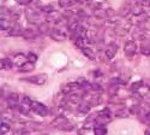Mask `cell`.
Instances as JSON below:
<instances>
[{
  "label": "cell",
  "instance_id": "6da1fadb",
  "mask_svg": "<svg viewBox=\"0 0 150 135\" xmlns=\"http://www.w3.org/2000/svg\"><path fill=\"white\" fill-rule=\"evenodd\" d=\"M30 107H31V110L34 112H36L37 115H40V116H46L47 114H48V109H47V106H45L43 104H41V103H39V101H31V104H30Z\"/></svg>",
  "mask_w": 150,
  "mask_h": 135
},
{
  "label": "cell",
  "instance_id": "7a4b0ae2",
  "mask_svg": "<svg viewBox=\"0 0 150 135\" xmlns=\"http://www.w3.org/2000/svg\"><path fill=\"white\" fill-rule=\"evenodd\" d=\"M27 81H29V82H31V83H36V84H39V86H41V84H45L46 83V81H47V75H36V76H33V77H30V79H25Z\"/></svg>",
  "mask_w": 150,
  "mask_h": 135
},
{
  "label": "cell",
  "instance_id": "3957f363",
  "mask_svg": "<svg viewBox=\"0 0 150 135\" xmlns=\"http://www.w3.org/2000/svg\"><path fill=\"white\" fill-rule=\"evenodd\" d=\"M137 51V46L133 41H129L126 45H125V53H126L127 57H132Z\"/></svg>",
  "mask_w": 150,
  "mask_h": 135
},
{
  "label": "cell",
  "instance_id": "277c9868",
  "mask_svg": "<svg viewBox=\"0 0 150 135\" xmlns=\"http://www.w3.org/2000/svg\"><path fill=\"white\" fill-rule=\"evenodd\" d=\"M117 51H118V45H117V44H110V45H108L107 50H106V56H107V58H108V59H112V58L115 56Z\"/></svg>",
  "mask_w": 150,
  "mask_h": 135
},
{
  "label": "cell",
  "instance_id": "5b68a950",
  "mask_svg": "<svg viewBox=\"0 0 150 135\" xmlns=\"http://www.w3.org/2000/svg\"><path fill=\"white\" fill-rule=\"evenodd\" d=\"M34 69V63L33 62H25V63H23L21 66H19V71L21 72H30L31 70Z\"/></svg>",
  "mask_w": 150,
  "mask_h": 135
},
{
  "label": "cell",
  "instance_id": "8992f818",
  "mask_svg": "<svg viewBox=\"0 0 150 135\" xmlns=\"http://www.w3.org/2000/svg\"><path fill=\"white\" fill-rule=\"evenodd\" d=\"M0 27H1V30H8V29L13 28L15 24L12 23L10 19H1V22H0Z\"/></svg>",
  "mask_w": 150,
  "mask_h": 135
},
{
  "label": "cell",
  "instance_id": "52a82bcc",
  "mask_svg": "<svg viewBox=\"0 0 150 135\" xmlns=\"http://www.w3.org/2000/svg\"><path fill=\"white\" fill-rule=\"evenodd\" d=\"M81 88V83L78 82H72L66 84V88H64V92H73V91H77Z\"/></svg>",
  "mask_w": 150,
  "mask_h": 135
},
{
  "label": "cell",
  "instance_id": "ba28073f",
  "mask_svg": "<svg viewBox=\"0 0 150 135\" xmlns=\"http://www.w3.org/2000/svg\"><path fill=\"white\" fill-rule=\"evenodd\" d=\"M18 101H19V98L17 94H11L8 98H7V103L10 106H17L18 105Z\"/></svg>",
  "mask_w": 150,
  "mask_h": 135
},
{
  "label": "cell",
  "instance_id": "9c48e42d",
  "mask_svg": "<svg viewBox=\"0 0 150 135\" xmlns=\"http://www.w3.org/2000/svg\"><path fill=\"white\" fill-rule=\"evenodd\" d=\"M27 17L29 21H33V22H36L39 19V15H37V12H35L34 10H27Z\"/></svg>",
  "mask_w": 150,
  "mask_h": 135
},
{
  "label": "cell",
  "instance_id": "30bf717a",
  "mask_svg": "<svg viewBox=\"0 0 150 135\" xmlns=\"http://www.w3.org/2000/svg\"><path fill=\"white\" fill-rule=\"evenodd\" d=\"M23 31H24V30L22 29L21 26H18V24H15V27L10 30V35H13V36H16V35H22Z\"/></svg>",
  "mask_w": 150,
  "mask_h": 135
},
{
  "label": "cell",
  "instance_id": "8fae6325",
  "mask_svg": "<svg viewBox=\"0 0 150 135\" xmlns=\"http://www.w3.org/2000/svg\"><path fill=\"white\" fill-rule=\"evenodd\" d=\"M23 36L24 38H35L36 36V31L34 30V29H30V28H28V29H25L23 31Z\"/></svg>",
  "mask_w": 150,
  "mask_h": 135
},
{
  "label": "cell",
  "instance_id": "7c38bea8",
  "mask_svg": "<svg viewBox=\"0 0 150 135\" xmlns=\"http://www.w3.org/2000/svg\"><path fill=\"white\" fill-rule=\"evenodd\" d=\"M12 68V60L8 58L1 59V69H10Z\"/></svg>",
  "mask_w": 150,
  "mask_h": 135
},
{
  "label": "cell",
  "instance_id": "4fadbf2b",
  "mask_svg": "<svg viewBox=\"0 0 150 135\" xmlns=\"http://www.w3.org/2000/svg\"><path fill=\"white\" fill-rule=\"evenodd\" d=\"M47 18H48V21H54V22H55V21L60 19V15L58 14L57 11H52L51 14L48 15V17H47Z\"/></svg>",
  "mask_w": 150,
  "mask_h": 135
},
{
  "label": "cell",
  "instance_id": "5bb4252c",
  "mask_svg": "<svg viewBox=\"0 0 150 135\" xmlns=\"http://www.w3.org/2000/svg\"><path fill=\"white\" fill-rule=\"evenodd\" d=\"M74 3V0H59V5L61 7H70Z\"/></svg>",
  "mask_w": 150,
  "mask_h": 135
},
{
  "label": "cell",
  "instance_id": "9a60e30c",
  "mask_svg": "<svg viewBox=\"0 0 150 135\" xmlns=\"http://www.w3.org/2000/svg\"><path fill=\"white\" fill-rule=\"evenodd\" d=\"M82 52L86 56V57H89L90 59H94L95 58V54H94V52L90 50V48H86V47H84V48H82Z\"/></svg>",
  "mask_w": 150,
  "mask_h": 135
},
{
  "label": "cell",
  "instance_id": "2e32d148",
  "mask_svg": "<svg viewBox=\"0 0 150 135\" xmlns=\"http://www.w3.org/2000/svg\"><path fill=\"white\" fill-rule=\"evenodd\" d=\"M106 133H107V130L102 126H98L95 128V135H106Z\"/></svg>",
  "mask_w": 150,
  "mask_h": 135
},
{
  "label": "cell",
  "instance_id": "e0dca14e",
  "mask_svg": "<svg viewBox=\"0 0 150 135\" xmlns=\"http://www.w3.org/2000/svg\"><path fill=\"white\" fill-rule=\"evenodd\" d=\"M10 130V126H8V123H6V122H3L1 123V134H4V135H6V133Z\"/></svg>",
  "mask_w": 150,
  "mask_h": 135
},
{
  "label": "cell",
  "instance_id": "ac0fdd59",
  "mask_svg": "<svg viewBox=\"0 0 150 135\" xmlns=\"http://www.w3.org/2000/svg\"><path fill=\"white\" fill-rule=\"evenodd\" d=\"M52 36H53L55 40H64V39H65V35L59 34V33H57V31H53V33H52Z\"/></svg>",
  "mask_w": 150,
  "mask_h": 135
},
{
  "label": "cell",
  "instance_id": "d6986e66",
  "mask_svg": "<svg viewBox=\"0 0 150 135\" xmlns=\"http://www.w3.org/2000/svg\"><path fill=\"white\" fill-rule=\"evenodd\" d=\"M28 59H29V62H31V60H33V63H35L37 60V57L35 54H33V53H29L28 54Z\"/></svg>",
  "mask_w": 150,
  "mask_h": 135
},
{
  "label": "cell",
  "instance_id": "ffe728a7",
  "mask_svg": "<svg viewBox=\"0 0 150 135\" xmlns=\"http://www.w3.org/2000/svg\"><path fill=\"white\" fill-rule=\"evenodd\" d=\"M142 53L143 54H146V56H150V50H149V48L148 47H142Z\"/></svg>",
  "mask_w": 150,
  "mask_h": 135
},
{
  "label": "cell",
  "instance_id": "44dd1931",
  "mask_svg": "<svg viewBox=\"0 0 150 135\" xmlns=\"http://www.w3.org/2000/svg\"><path fill=\"white\" fill-rule=\"evenodd\" d=\"M31 1V0H17V3L18 4H22V5H27V4H29Z\"/></svg>",
  "mask_w": 150,
  "mask_h": 135
},
{
  "label": "cell",
  "instance_id": "7402d4cb",
  "mask_svg": "<svg viewBox=\"0 0 150 135\" xmlns=\"http://www.w3.org/2000/svg\"><path fill=\"white\" fill-rule=\"evenodd\" d=\"M145 28H146V30H150V18H148L145 22Z\"/></svg>",
  "mask_w": 150,
  "mask_h": 135
},
{
  "label": "cell",
  "instance_id": "603a6c76",
  "mask_svg": "<svg viewBox=\"0 0 150 135\" xmlns=\"http://www.w3.org/2000/svg\"><path fill=\"white\" fill-rule=\"evenodd\" d=\"M145 135H150V131L148 130V131H145Z\"/></svg>",
  "mask_w": 150,
  "mask_h": 135
}]
</instances>
